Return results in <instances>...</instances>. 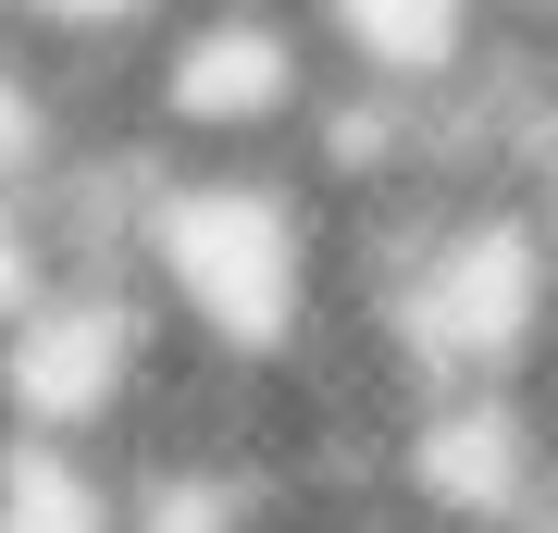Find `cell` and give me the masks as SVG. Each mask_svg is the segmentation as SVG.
Masks as SVG:
<instances>
[{
	"label": "cell",
	"mask_w": 558,
	"mask_h": 533,
	"mask_svg": "<svg viewBox=\"0 0 558 533\" xmlns=\"http://www.w3.org/2000/svg\"><path fill=\"white\" fill-rule=\"evenodd\" d=\"M124 261L186 348L248 360V373H299L311 348L348 336V223L299 149H274V161H161L149 149Z\"/></svg>",
	"instance_id": "6da1fadb"
},
{
	"label": "cell",
	"mask_w": 558,
	"mask_h": 533,
	"mask_svg": "<svg viewBox=\"0 0 558 533\" xmlns=\"http://www.w3.org/2000/svg\"><path fill=\"white\" fill-rule=\"evenodd\" d=\"M336 62L311 38V0H174V25L124 75V124L161 161H274L311 137Z\"/></svg>",
	"instance_id": "7a4b0ae2"
},
{
	"label": "cell",
	"mask_w": 558,
	"mask_h": 533,
	"mask_svg": "<svg viewBox=\"0 0 558 533\" xmlns=\"http://www.w3.org/2000/svg\"><path fill=\"white\" fill-rule=\"evenodd\" d=\"M174 323L137 274H50L0 323V422L75 447H137L161 373H174Z\"/></svg>",
	"instance_id": "3957f363"
},
{
	"label": "cell",
	"mask_w": 558,
	"mask_h": 533,
	"mask_svg": "<svg viewBox=\"0 0 558 533\" xmlns=\"http://www.w3.org/2000/svg\"><path fill=\"white\" fill-rule=\"evenodd\" d=\"M311 38H323V62H336V87L447 112V99L497 62L509 13L497 0H311Z\"/></svg>",
	"instance_id": "277c9868"
},
{
	"label": "cell",
	"mask_w": 558,
	"mask_h": 533,
	"mask_svg": "<svg viewBox=\"0 0 558 533\" xmlns=\"http://www.w3.org/2000/svg\"><path fill=\"white\" fill-rule=\"evenodd\" d=\"M0 533H137V459L0 422Z\"/></svg>",
	"instance_id": "5b68a950"
},
{
	"label": "cell",
	"mask_w": 558,
	"mask_h": 533,
	"mask_svg": "<svg viewBox=\"0 0 558 533\" xmlns=\"http://www.w3.org/2000/svg\"><path fill=\"white\" fill-rule=\"evenodd\" d=\"M38 286H50V237H38V211H25V198H0V323H13Z\"/></svg>",
	"instance_id": "8992f818"
},
{
	"label": "cell",
	"mask_w": 558,
	"mask_h": 533,
	"mask_svg": "<svg viewBox=\"0 0 558 533\" xmlns=\"http://www.w3.org/2000/svg\"><path fill=\"white\" fill-rule=\"evenodd\" d=\"M509 13V38H558V0H497Z\"/></svg>",
	"instance_id": "52a82bcc"
}]
</instances>
